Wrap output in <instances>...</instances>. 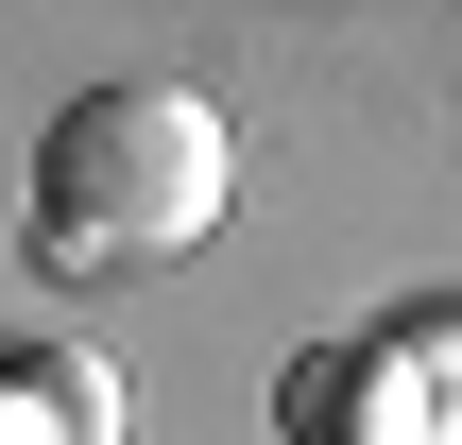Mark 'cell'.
I'll list each match as a JSON object with an SVG mask.
<instances>
[{
    "mask_svg": "<svg viewBox=\"0 0 462 445\" xmlns=\"http://www.w3.org/2000/svg\"><path fill=\"white\" fill-rule=\"evenodd\" d=\"M240 154H223V103L206 86H86L34 154V257L51 274H154L223 223Z\"/></svg>",
    "mask_w": 462,
    "mask_h": 445,
    "instance_id": "cell-1",
    "label": "cell"
}]
</instances>
